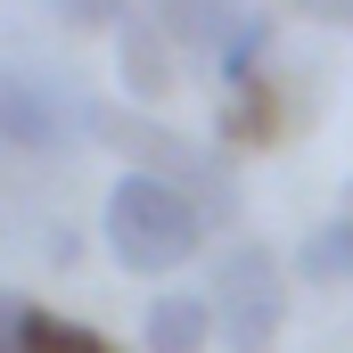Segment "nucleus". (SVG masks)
I'll return each instance as SVG.
<instances>
[{
	"label": "nucleus",
	"mask_w": 353,
	"mask_h": 353,
	"mask_svg": "<svg viewBox=\"0 0 353 353\" xmlns=\"http://www.w3.org/2000/svg\"><path fill=\"white\" fill-rule=\"evenodd\" d=\"M304 17H329V25H353V0H296Z\"/></svg>",
	"instance_id": "nucleus-12"
},
{
	"label": "nucleus",
	"mask_w": 353,
	"mask_h": 353,
	"mask_svg": "<svg viewBox=\"0 0 353 353\" xmlns=\"http://www.w3.org/2000/svg\"><path fill=\"white\" fill-rule=\"evenodd\" d=\"M205 304H214L222 353H271L279 329H288V263L271 255L263 239H230V247L214 255Z\"/></svg>",
	"instance_id": "nucleus-2"
},
{
	"label": "nucleus",
	"mask_w": 353,
	"mask_h": 353,
	"mask_svg": "<svg viewBox=\"0 0 353 353\" xmlns=\"http://www.w3.org/2000/svg\"><path fill=\"white\" fill-rule=\"evenodd\" d=\"M296 279H312V288H345L353 279V214H329V222L296 247Z\"/></svg>",
	"instance_id": "nucleus-7"
},
{
	"label": "nucleus",
	"mask_w": 353,
	"mask_h": 353,
	"mask_svg": "<svg viewBox=\"0 0 353 353\" xmlns=\"http://www.w3.org/2000/svg\"><path fill=\"white\" fill-rule=\"evenodd\" d=\"M99 123V107L74 99L66 83H33V74H0V140L25 157H66Z\"/></svg>",
	"instance_id": "nucleus-3"
},
{
	"label": "nucleus",
	"mask_w": 353,
	"mask_h": 353,
	"mask_svg": "<svg viewBox=\"0 0 353 353\" xmlns=\"http://www.w3.org/2000/svg\"><path fill=\"white\" fill-rule=\"evenodd\" d=\"M99 239H107V255H115L123 271L157 279V271H181L197 247H205V214H197L165 173H140V165H132V173L107 189Z\"/></svg>",
	"instance_id": "nucleus-1"
},
{
	"label": "nucleus",
	"mask_w": 353,
	"mask_h": 353,
	"mask_svg": "<svg viewBox=\"0 0 353 353\" xmlns=\"http://www.w3.org/2000/svg\"><path fill=\"white\" fill-rule=\"evenodd\" d=\"M115 66H123V90H132V99H165V90H173V41H165L148 17H132V25L115 33Z\"/></svg>",
	"instance_id": "nucleus-6"
},
{
	"label": "nucleus",
	"mask_w": 353,
	"mask_h": 353,
	"mask_svg": "<svg viewBox=\"0 0 353 353\" xmlns=\"http://www.w3.org/2000/svg\"><path fill=\"white\" fill-rule=\"evenodd\" d=\"M25 312H33V304H17V296L0 288V353H17V345H25Z\"/></svg>",
	"instance_id": "nucleus-11"
},
{
	"label": "nucleus",
	"mask_w": 353,
	"mask_h": 353,
	"mask_svg": "<svg viewBox=\"0 0 353 353\" xmlns=\"http://www.w3.org/2000/svg\"><path fill=\"white\" fill-rule=\"evenodd\" d=\"M247 17H255L247 0H148V25L165 41H181V50H197V58H222Z\"/></svg>",
	"instance_id": "nucleus-4"
},
{
	"label": "nucleus",
	"mask_w": 353,
	"mask_h": 353,
	"mask_svg": "<svg viewBox=\"0 0 353 353\" xmlns=\"http://www.w3.org/2000/svg\"><path fill=\"white\" fill-rule=\"evenodd\" d=\"M58 17H66V25H115V33H123V25H132V0H58Z\"/></svg>",
	"instance_id": "nucleus-10"
},
{
	"label": "nucleus",
	"mask_w": 353,
	"mask_h": 353,
	"mask_svg": "<svg viewBox=\"0 0 353 353\" xmlns=\"http://www.w3.org/2000/svg\"><path fill=\"white\" fill-rule=\"evenodd\" d=\"M271 123H279V115H271V83H263V74L230 90V107H222V140H230V148H247V140H271Z\"/></svg>",
	"instance_id": "nucleus-9"
},
{
	"label": "nucleus",
	"mask_w": 353,
	"mask_h": 353,
	"mask_svg": "<svg viewBox=\"0 0 353 353\" xmlns=\"http://www.w3.org/2000/svg\"><path fill=\"white\" fill-rule=\"evenodd\" d=\"M17 353H115V345H107L99 329H83V321H58V312L33 304V312H25V345H17Z\"/></svg>",
	"instance_id": "nucleus-8"
},
{
	"label": "nucleus",
	"mask_w": 353,
	"mask_h": 353,
	"mask_svg": "<svg viewBox=\"0 0 353 353\" xmlns=\"http://www.w3.org/2000/svg\"><path fill=\"white\" fill-rule=\"evenodd\" d=\"M140 345H148V353H205V345H214V304L189 296V288L157 296L148 321H140Z\"/></svg>",
	"instance_id": "nucleus-5"
}]
</instances>
